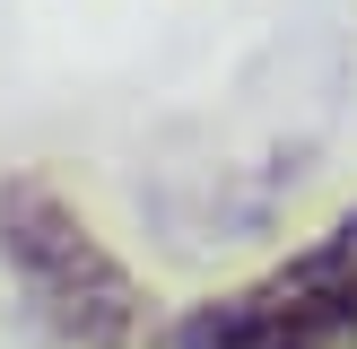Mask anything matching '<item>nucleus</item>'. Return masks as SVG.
<instances>
[{
	"label": "nucleus",
	"instance_id": "2",
	"mask_svg": "<svg viewBox=\"0 0 357 349\" xmlns=\"http://www.w3.org/2000/svg\"><path fill=\"white\" fill-rule=\"evenodd\" d=\"M174 349H357V209L253 288L192 306Z\"/></svg>",
	"mask_w": 357,
	"mask_h": 349
},
{
	"label": "nucleus",
	"instance_id": "1",
	"mask_svg": "<svg viewBox=\"0 0 357 349\" xmlns=\"http://www.w3.org/2000/svg\"><path fill=\"white\" fill-rule=\"evenodd\" d=\"M0 262L17 271V288L44 314V332L70 341V349H131L149 332L139 279L105 253V236L52 184H9L0 192Z\"/></svg>",
	"mask_w": 357,
	"mask_h": 349
}]
</instances>
